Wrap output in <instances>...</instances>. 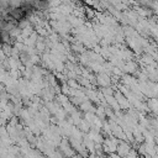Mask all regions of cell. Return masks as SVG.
<instances>
[{"mask_svg":"<svg viewBox=\"0 0 158 158\" xmlns=\"http://www.w3.org/2000/svg\"><path fill=\"white\" fill-rule=\"evenodd\" d=\"M51 0H1L2 32H11L16 26L46 7Z\"/></svg>","mask_w":158,"mask_h":158,"instance_id":"6da1fadb","label":"cell"}]
</instances>
